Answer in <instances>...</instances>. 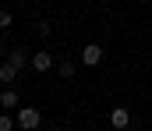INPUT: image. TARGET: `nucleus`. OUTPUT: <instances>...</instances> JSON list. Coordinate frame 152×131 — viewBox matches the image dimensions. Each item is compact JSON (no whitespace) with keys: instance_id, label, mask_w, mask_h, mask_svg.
<instances>
[{"instance_id":"9","label":"nucleus","mask_w":152,"mask_h":131,"mask_svg":"<svg viewBox=\"0 0 152 131\" xmlns=\"http://www.w3.org/2000/svg\"><path fill=\"white\" fill-rule=\"evenodd\" d=\"M57 75H60V78H71V75H75V64H71V60L57 64Z\"/></svg>"},{"instance_id":"1","label":"nucleus","mask_w":152,"mask_h":131,"mask_svg":"<svg viewBox=\"0 0 152 131\" xmlns=\"http://www.w3.org/2000/svg\"><path fill=\"white\" fill-rule=\"evenodd\" d=\"M14 117H18V128H25V131H36L39 124H42V117H39V110H36V106H21Z\"/></svg>"},{"instance_id":"7","label":"nucleus","mask_w":152,"mask_h":131,"mask_svg":"<svg viewBox=\"0 0 152 131\" xmlns=\"http://www.w3.org/2000/svg\"><path fill=\"white\" fill-rule=\"evenodd\" d=\"M14 78H18V67H11V64H4V67H0V82H4V85H11Z\"/></svg>"},{"instance_id":"5","label":"nucleus","mask_w":152,"mask_h":131,"mask_svg":"<svg viewBox=\"0 0 152 131\" xmlns=\"http://www.w3.org/2000/svg\"><path fill=\"white\" fill-rule=\"evenodd\" d=\"M32 67H36L39 75H42V71H50V67H53V57H50L46 50H39L36 57H32Z\"/></svg>"},{"instance_id":"4","label":"nucleus","mask_w":152,"mask_h":131,"mask_svg":"<svg viewBox=\"0 0 152 131\" xmlns=\"http://www.w3.org/2000/svg\"><path fill=\"white\" fill-rule=\"evenodd\" d=\"M110 124H113L117 131H124V128H127V124H131V113H127L124 106H117L113 113H110Z\"/></svg>"},{"instance_id":"2","label":"nucleus","mask_w":152,"mask_h":131,"mask_svg":"<svg viewBox=\"0 0 152 131\" xmlns=\"http://www.w3.org/2000/svg\"><path fill=\"white\" fill-rule=\"evenodd\" d=\"M103 57H106V53H103V46H99V43H88L85 50H81V64H85V67H99Z\"/></svg>"},{"instance_id":"11","label":"nucleus","mask_w":152,"mask_h":131,"mask_svg":"<svg viewBox=\"0 0 152 131\" xmlns=\"http://www.w3.org/2000/svg\"><path fill=\"white\" fill-rule=\"evenodd\" d=\"M36 32H39V36H50V32H53V25H50V21H36Z\"/></svg>"},{"instance_id":"6","label":"nucleus","mask_w":152,"mask_h":131,"mask_svg":"<svg viewBox=\"0 0 152 131\" xmlns=\"http://www.w3.org/2000/svg\"><path fill=\"white\" fill-rule=\"evenodd\" d=\"M25 60H28V53H25L21 46H14V50H11V57H7V64H11V67H18V71L25 67Z\"/></svg>"},{"instance_id":"3","label":"nucleus","mask_w":152,"mask_h":131,"mask_svg":"<svg viewBox=\"0 0 152 131\" xmlns=\"http://www.w3.org/2000/svg\"><path fill=\"white\" fill-rule=\"evenodd\" d=\"M0 106H4V113H11V110H21V96H18L14 89L7 85L4 92H0Z\"/></svg>"},{"instance_id":"8","label":"nucleus","mask_w":152,"mask_h":131,"mask_svg":"<svg viewBox=\"0 0 152 131\" xmlns=\"http://www.w3.org/2000/svg\"><path fill=\"white\" fill-rule=\"evenodd\" d=\"M18 128V117H11V113H0V131H11Z\"/></svg>"},{"instance_id":"10","label":"nucleus","mask_w":152,"mask_h":131,"mask_svg":"<svg viewBox=\"0 0 152 131\" xmlns=\"http://www.w3.org/2000/svg\"><path fill=\"white\" fill-rule=\"evenodd\" d=\"M14 25V14L11 11H0V29H11Z\"/></svg>"}]
</instances>
